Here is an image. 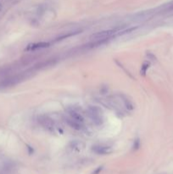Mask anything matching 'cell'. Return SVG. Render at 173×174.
Wrapping results in <instances>:
<instances>
[{
	"instance_id": "7c38bea8",
	"label": "cell",
	"mask_w": 173,
	"mask_h": 174,
	"mask_svg": "<svg viewBox=\"0 0 173 174\" xmlns=\"http://www.w3.org/2000/svg\"><path fill=\"white\" fill-rule=\"evenodd\" d=\"M139 147H140V142H139V139H137V140H135V141H134V144H133V149H138Z\"/></svg>"
},
{
	"instance_id": "5bb4252c",
	"label": "cell",
	"mask_w": 173,
	"mask_h": 174,
	"mask_svg": "<svg viewBox=\"0 0 173 174\" xmlns=\"http://www.w3.org/2000/svg\"><path fill=\"white\" fill-rule=\"evenodd\" d=\"M102 170H103V167H98V168H97V169H96V170H95V171H94L92 174H99L101 173Z\"/></svg>"
},
{
	"instance_id": "52a82bcc",
	"label": "cell",
	"mask_w": 173,
	"mask_h": 174,
	"mask_svg": "<svg viewBox=\"0 0 173 174\" xmlns=\"http://www.w3.org/2000/svg\"><path fill=\"white\" fill-rule=\"evenodd\" d=\"M65 121H66V122L69 125L71 128H73V129H75V130L80 131V130H82V128H83V123L79 122H77V121H76V120H74V119H72V118H70V116L65 117Z\"/></svg>"
},
{
	"instance_id": "2e32d148",
	"label": "cell",
	"mask_w": 173,
	"mask_h": 174,
	"mask_svg": "<svg viewBox=\"0 0 173 174\" xmlns=\"http://www.w3.org/2000/svg\"><path fill=\"white\" fill-rule=\"evenodd\" d=\"M2 9V5L0 4V9Z\"/></svg>"
},
{
	"instance_id": "8fae6325",
	"label": "cell",
	"mask_w": 173,
	"mask_h": 174,
	"mask_svg": "<svg viewBox=\"0 0 173 174\" xmlns=\"http://www.w3.org/2000/svg\"><path fill=\"white\" fill-rule=\"evenodd\" d=\"M71 146L73 149H80L82 148V143L78 141H73L71 143Z\"/></svg>"
},
{
	"instance_id": "9a60e30c",
	"label": "cell",
	"mask_w": 173,
	"mask_h": 174,
	"mask_svg": "<svg viewBox=\"0 0 173 174\" xmlns=\"http://www.w3.org/2000/svg\"><path fill=\"white\" fill-rule=\"evenodd\" d=\"M28 149H29V150H30V151H29V153H30V154H32V153H33V149H32V148H31V147H30V146H28Z\"/></svg>"
},
{
	"instance_id": "8992f818",
	"label": "cell",
	"mask_w": 173,
	"mask_h": 174,
	"mask_svg": "<svg viewBox=\"0 0 173 174\" xmlns=\"http://www.w3.org/2000/svg\"><path fill=\"white\" fill-rule=\"evenodd\" d=\"M50 46V43L48 42H40V43H30L27 46L26 49L27 51H32L38 48H48Z\"/></svg>"
},
{
	"instance_id": "30bf717a",
	"label": "cell",
	"mask_w": 173,
	"mask_h": 174,
	"mask_svg": "<svg viewBox=\"0 0 173 174\" xmlns=\"http://www.w3.org/2000/svg\"><path fill=\"white\" fill-rule=\"evenodd\" d=\"M149 66H150V64H149L148 62H144V63L142 65L140 72H141V74H142L143 76H145V75H146V72H147L148 69L149 68Z\"/></svg>"
},
{
	"instance_id": "9c48e42d",
	"label": "cell",
	"mask_w": 173,
	"mask_h": 174,
	"mask_svg": "<svg viewBox=\"0 0 173 174\" xmlns=\"http://www.w3.org/2000/svg\"><path fill=\"white\" fill-rule=\"evenodd\" d=\"M79 33H81V32L78 31V32H75V33H70L61 35V36H60L59 37H57L55 41H61V40H63V39H66V38H68L70 37H72V36H74V35L78 34Z\"/></svg>"
},
{
	"instance_id": "3957f363",
	"label": "cell",
	"mask_w": 173,
	"mask_h": 174,
	"mask_svg": "<svg viewBox=\"0 0 173 174\" xmlns=\"http://www.w3.org/2000/svg\"><path fill=\"white\" fill-rule=\"evenodd\" d=\"M117 32L116 30H105V31H102V32H99L96 33L92 35V38L95 39V40H100V39H106V38H109L111 36L115 34Z\"/></svg>"
},
{
	"instance_id": "7a4b0ae2",
	"label": "cell",
	"mask_w": 173,
	"mask_h": 174,
	"mask_svg": "<svg viewBox=\"0 0 173 174\" xmlns=\"http://www.w3.org/2000/svg\"><path fill=\"white\" fill-rule=\"evenodd\" d=\"M37 120H38V122L41 124V126H42L48 131L51 133H54L55 131V128H56L55 123L50 116L47 115H41L38 116Z\"/></svg>"
},
{
	"instance_id": "4fadbf2b",
	"label": "cell",
	"mask_w": 173,
	"mask_h": 174,
	"mask_svg": "<svg viewBox=\"0 0 173 174\" xmlns=\"http://www.w3.org/2000/svg\"><path fill=\"white\" fill-rule=\"evenodd\" d=\"M147 56H148V58H149L151 60H156V57H155L153 54H151V53H147Z\"/></svg>"
},
{
	"instance_id": "277c9868",
	"label": "cell",
	"mask_w": 173,
	"mask_h": 174,
	"mask_svg": "<svg viewBox=\"0 0 173 174\" xmlns=\"http://www.w3.org/2000/svg\"><path fill=\"white\" fill-rule=\"evenodd\" d=\"M92 150L98 154V155H109L113 152L112 148L109 146H104V145H94L92 147Z\"/></svg>"
},
{
	"instance_id": "5b68a950",
	"label": "cell",
	"mask_w": 173,
	"mask_h": 174,
	"mask_svg": "<svg viewBox=\"0 0 173 174\" xmlns=\"http://www.w3.org/2000/svg\"><path fill=\"white\" fill-rule=\"evenodd\" d=\"M66 112L68 113V116H70V118L79 122H82L83 123L84 122V119H83V116L77 111L75 109L73 108H67L66 109Z\"/></svg>"
},
{
	"instance_id": "ba28073f",
	"label": "cell",
	"mask_w": 173,
	"mask_h": 174,
	"mask_svg": "<svg viewBox=\"0 0 173 174\" xmlns=\"http://www.w3.org/2000/svg\"><path fill=\"white\" fill-rule=\"evenodd\" d=\"M121 98H122V101H123V103L125 104V107H126L127 110H133L134 109V105H133V104L132 103L131 100H128L126 96H124V95H122Z\"/></svg>"
},
{
	"instance_id": "6da1fadb",
	"label": "cell",
	"mask_w": 173,
	"mask_h": 174,
	"mask_svg": "<svg viewBox=\"0 0 173 174\" xmlns=\"http://www.w3.org/2000/svg\"><path fill=\"white\" fill-rule=\"evenodd\" d=\"M87 113L89 117L96 125L99 126L103 123V111L100 108L97 106H89L87 109Z\"/></svg>"
}]
</instances>
